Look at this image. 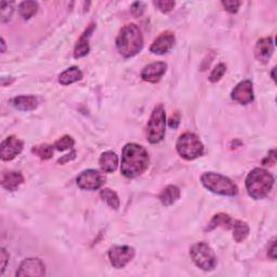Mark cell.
Masks as SVG:
<instances>
[{"mask_svg":"<svg viewBox=\"0 0 277 277\" xmlns=\"http://www.w3.org/2000/svg\"><path fill=\"white\" fill-rule=\"evenodd\" d=\"M149 153L143 146L129 143L124 147L120 171L126 178L132 179L141 176L149 167Z\"/></svg>","mask_w":277,"mask_h":277,"instance_id":"6da1fadb","label":"cell"},{"mask_svg":"<svg viewBox=\"0 0 277 277\" xmlns=\"http://www.w3.org/2000/svg\"><path fill=\"white\" fill-rule=\"evenodd\" d=\"M116 47L119 53L126 59L134 57L142 50L143 37L135 24H128L120 30L116 38Z\"/></svg>","mask_w":277,"mask_h":277,"instance_id":"7a4b0ae2","label":"cell"},{"mask_svg":"<svg viewBox=\"0 0 277 277\" xmlns=\"http://www.w3.org/2000/svg\"><path fill=\"white\" fill-rule=\"evenodd\" d=\"M274 185V177L262 168H255L246 179V188L248 194L254 199H262Z\"/></svg>","mask_w":277,"mask_h":277,"instance_id":"3957f363","label":"cell"},{"mask_svg":"<svg viewBox=\"0 0 277 277\" xmlns=\"http://www.w3.org/2000/svg\"><path fill=\"white\" fill-rule=\"evenodd\" d=\"M201 180L203 185L214 194L223 196H235L238 193L236 184H234L232 180L220 175V173L206 172L202 176Z\"/></svg>","mask_w":277,"mask_h":277,"instance_id":"277c9868","label":"cell"},{"mask_svg":"<svg viewBox=\"0 0 277 277\" xmlns=\"http://www.w3.org/2000/svg\"><path fill=\"white\" fill-rule=\"evenodd\" d=\"M166 133V113L162 104L155 106L147 123V138L150 143L156 144L162 141Z\"/></svg>","mask_w":277,"mask_h":277,"instance_id":"5b68a950","label":"cell"},{"mask_svg":"<svg viewBox=\"0 0 277 277\" xmlns=\"http://www.w3.org/2000/svg\"><path fill=\"white\" fill-rule=\"evenodd\" d=\"M177 151L184 159L194 160L204 154V145L194 133L185 132L177 141Z\"/></svg>","mask_w":277,"mask_h":277,"instance_id":"8992f818","label":"cell"},{"mask_svg":"<svg viewBox=\"0 0 277 277\" xmlns=\"http://www.w3.org/2000/svg\"><path fill=\"white\" fill-rule=\"evenodd\" d=\"M189 254L196 266L204 271H212L218 263L214 251L206 242H196L190 247Z\"/></svg>","mask_w":277,"mask_h":277,"instance_id":"52a82bcc","label":"cell"},{"mask_svg":"<svg viewBox=\"0 0 277 277\" xmlns=\"http://www.w3.org/2000/svg\"><path fill=\"white\" fill-rule=\"evenodd\" d=\"M135 251L130 246H113L108 251V258L115 268L125 267L134 258Z\"/></svg>","mask_w":277,"mask_h":277,"instance_id":"ba28073f","label":"cell"},{"mask_svg":"<svg viewBox=\"0 0 277 277\" xmlns=\"http://www.w3.org/2000/svg\"><path fill=\"white\" fill-rule=\"evenodd\" d=\"M104 183V178L97 170L89 169L82 171L77 177V185L82 189L95 190L99 189Z\"/></svg>","mask_w":277,"mask_h":277,"instance_id":"9c48e42d","label":"cell"},{"mask_svg":"<svg viewBox=\"0 0 277 277\" xmlns=\"http://www.w3.org/2000/svg\"><path fill=\"white\" fill-rule=\"evenodd\" d=\"M24 143L16 136H8L3 141L0 150H2V159L9 161L14 159L17 155L23 151Z\"/></svg>","mask_w":277,"mask_h":277,"instance_id":"30bf717a","label":"cell"},{"mask_svg":"<svg viewBox=\"0 0 277 277\" xmlns=\"http://www.w3.org/2000/svg\"><path fill=\"white\" fill-rule=\"evenodd\" d=\"M232 99L239 104H249L254 101L253 82L250 80L240 81L232 91Z\"/></svg>","mask_w":277,"mask_h":277,"instance_id":"8fae6325","label":"cell"},{"mask_svg":"<svg viewBox=\"0 0 277 277\" xmlns=\"http://www.w3.org/2000/svg\"><path fill=\"white\" fill-rule=\"evenodd\" d=\"M45 275V265L39 259H26L21 263L16 276H43Z\"/></svg>","mask_w":277,"mask_h":277,"instance_id":"7c38bea8","label":"cell"},{"mask_svg":"<svg viewBox=\"0 0 277 277\" xmlns=\"http://www.w3.org/2000/svg\"><path fill=\"white\" fill-rule=\"evenodd\" d=\"M175 35L170 32H164L154 40L150 50L155 54H164L172 49V47L175 46Z\"/></svg>","mask_w":277,"mask_h":277,"instance_id":"4fadbf2b","label":"cell"},{"mask_svg":"<svg viewBox=\"0 0 277 277\" xmlns=\"http://www.w3.org/2000/svg\"><path fill=\"white\" fill-rule=\"evenodd\" d=\"M166 71H167L166 63L155 62V63L149 64L143 68V71L141 72V77H142L143 80H145L147 82L156 84L161 79L164 73H166Z\"/></svg>","mask_w":277,"mask_h":277,"instance_id":"5bb4252c","label":"cell"},{"mask_svg":"<svg viewBox=\"0 0 277 277\" xmlns=\"http://www.w3.org/2000/svg\"><path fill=\"white\" fill-rule=\"evenodd\" d=\"M273 52H274V43L271 37L262 38L257 42L256 49H255V56L260 62L266 63L267 61L271 59Z\"/></svg>","mask_w":277,"mask_h":277,"instance_id":"9a60e30c","label":"cell"},{"mask_svg":"<svg viewBox=\"0 0 277 277\" xmlns=\"http://www.w3.org/2000/svg\"><path fill=\"white\" fill-rule=\"evenodd\" d=\"M24 183V177L21 172L8 171L5 172L2 178V185L7 190L14 192Z\"/></svg>","mask_w":277,"mask_h":277,"instance_id":"2e32d148","label":"cell"},{"mask_svg":"<svg viewBox=\"0 0 277 277\" xmlns=\"http://www.w3.org/2000/svg\"><path fill=\"white\" fill-rule=\"evenodd\" d=\"M99 162H100V166L104 172L110 173V172H114L117 169L118 164H119V159H118V156L116 155V153L112 152V151H107L101 155Z\"/></svg>","mask_w":277,"mask_h":277,"instance_id":"e0dca14e","label":"cell"},{"mask_svg":"<svg viewBox=\"0 0 277 277\" xmlns=\"http://www.w3.org/2000/svg\"><path fill=\"white\" fill-rule=\"evenodd\" d=\"M13 106L23 112H30L37 108L38 101L34 95H20L12 100Z\"/></svg>","mask_w":277,"mask_h":277,"instance_id":"ac0fdd59","label":"cell"},{"mask_svg":"<svg viewBox=\"0 0 277 277\" xmlns=\"http://www.w3.org/2000/svg\"><path fill=\"white\" fill-rule=\"evenodd\" d=\"M180 188L176 185H168L164 187L159 194V201L163 206H170L175 204L180 198Z\"/></svg>","mask_w":277,"mask_h":277,"instance_id":"d6986e66","label":"cell"},{"mask_svg":"<svg viewBox=\"0 0 277 277\" xmlns=\"http://www.w3.org/2000/svg\"><path fill=\"white\" fill-rule=\"evenodd\" d=\"M82 78V72L77 66H72L67 68L66 71H64L62 74L59 77V81L61 85L67 86L74 84L78 80H80Z\"/></svg>","mask_w":277,"mask_h":277,"instance_id":"ffe728a7","label":"cell"},{"mask_svg":"<svg viewBox=\"0 0 277 277\" xmlns=\"http://www.w3.org/2000/svg\"><path fill=\"white\" fill-rule=\"evenodd\" d=\"M92 30H93V25H91V27L82 35L79 40H78L77 45L75 47V50H74L75 59H80V58H84L88 54V52L90 50L88 38L90 36V34L92 33Z\"/></svg>","mask_w":277,"mask_h":277,"instance_id":"44dd1931","label":"cell"},{"mask_svg":"<svg viewBox=\"0 0 277 277\" xmlns=\"http://www.w3.org/2000/svg\"><path fill=\"white\" fill-rule=\"evenodd\" d=\"M233 223H234V221L232 220V218L229 214L218 213V214H215L213 218L211 219L210 223L208 224L206 231H212L215 228H219V227L230 229V228L233 227Z\"/></svg>","mask_w":277,"mask_h":277,"instance_id":"7402d4cb","label":"cell"},{"mask_svg":"<svg viewBox=\"0 0 277 277\" xmlns=\"http://www.w3.org/2000/svg\"><path fill=\"white\" fill-rule=\"evenodd\" d=\"M233 237L237 242H241L245 240L249 235V227L244 221H234L233 223Z\"/></svg>","mask_w":277,"mask_h":277,"instance_id":"603a6c76","label":"cell"},{"mask_svg":"<svg viewBox=\"0 0 277 277\" xmlns=\"http://www.w3.org/2000/svg\"><path fill=\"white\" fill-rule=\"evenodd\" d=\"M38 4L35 2H24L19 6L20 15L25 20L31 19L32 16L37 13Z\"/></svg>","mask_w":277,"mask_h":277,"instance_id":"cb8c5ba5","label":"cell"},{"mask_svg":"<svg viewBox=\"0 0 277 277\" xmlns=\"http://www.w3.org/2000/svg\"><path fill=\"white\" fill-rule=\"evenodd\" d=\"M100 195H101L103 201H105L106 204L110 208H113V209H118L120 202H119L118 195L114 192V190L110 189V188H103L101 190Z\"/></svg>","mask_w":277,"mask_h":277,"instance_id":"d4e9b609","label":"cell"},{"mask_svg":"<svg viewBox=\"0 0 277 277\" xmlns=\"http://www.w3.org/2000/svg\"><path fill=\"white\" fill-rule=\"evenodd\" d=\"M53 147L54 146H51L48 144H40L37 146H34L32 151L35 155H37L39 158L43 160H48L53 156Z\"/></svg>","mask_w":277,"mask_h":277,"instance_id":"484cf974","label":"cell"},{"mask_svg":"<svg viewBox=\"0 0 277 277\" xmlns=\"http://www.w3.org/2000/svg\"><path fill=\"white\" fill-rule=\"evenodd\" d=\"M75 144V141H74V138L72 136H69V135H64L62 136L61 138H59V140L54 143V147L58 150V151H61V152H63L65 150H71L73 149V146Z\"/></svg>","mask_w":277,"mask_h":277,"instance_id":"4316f807","label":"cell"},{"mask_svg":"<svg viewBox=\"0 0 277 277\" xmlns=\"http://www.w3.org/2000/svg\"><path fill=\"white\" fill-rule=\"evenodd\" d=\"M13 13V4L12 3H7V2H2V5H0V15H2V22H8L11 19Z\"/></svg>","mask_w":277,"mask_h":277,"instance_id":"83f0119b","label":"cell"},{"mask_svg":"<svg viewBox=\"0 0 277 277\" xmlns=\"http://www.w3.org/2000/svg\"><path fill=\"white\" fill-rule=\"evenodd\" d=\"M225 72H227V66H225V64H223V63L218 64L212 69V72L209 76V80L211 82L219 81L223 77V75L225 74Z\"/></svg>","mask_w":277,"mask_h":277,"instance_id":"f1b7e54d","label":"cell"},{"mask_svg":"<svg viewBox=\"0 0 277 277\" xmlns=\"http://www.w3.org/2000/svg\"><path fill=\"white\" fill-rule=\"evenodd\" d=\"M154 6L158 9L162 13H168L172 11V9L175 8L176 3L171 2V0H162V2H154Z\"/></svg>","mask_w":277,"mask_h":277,"instance_id":"f546056e","label":"cell"},{"mask_svg":"<svg viewBox=\"0 0 277 277\" xmlns=\"http://www.w3.org/2000/svg\"><path fill=\"white\" fill-rule=\"evenodd\" d=\"M241 3L237 2V0H225V2H222V6L225 8V10L229 11L230 13H236Z\"/></svg>","mask_w":277,"mask_h":277,"instance_id":"4dcf8cb0","label":"cell"},{"mask_svg":"<svg viewBox=\"0 0 277 277\" xmlns=\"http://www.w3.org/2000/svg\"><path fill=\"white\" fill-rule=\"evenodd\" d=\"M144 10H145V5L141 2H136L131 6V12L136 17L141 16L143 14Z\"/></svg>","mask_w":277,"mask_h":277,"instance_id":"1f68e13d","label":"cell"},{"mask_svg":"<svg viewBox=\"0 0 277 277\" xmlns=\"http://www.w3.org/2000/svg\"><path fill=\"white\" fill-rule=\"evenodd\" d=\"M8 260H9V255L7 254L6 249L2 248V249H0V267H2V274L5 272V268H6L7 263H8Z\"/></svg>","mask_w":277,"mask_h":277,"instance_id":"d6a6232c","label":"cell"},{"mask_svg":"<svg viewBox=\"0 0 277 277\" xmlns=\"http://www.w3.org/2000/svg\"><path fill=\"white\" fill-rule=\"evenodd\" d=\"M180 124V114L179 113H177V114L175 116H172L169 120V127L170 128H173V129H177L178 126Z\"/></svg>","mask_w":277,"mask_h":277,"instance_id":"836d02e7","label":"cell"},{"mask_svg":"<svg viewBox=\"0 0 277 277\" xmlns=\"http://www.w3.org/2000/svg\"><path fill=\"white\" fill-rule=\"evenodd\" d=\"M275 160H276V156H275V151L272 150L271 153L268 154V157L266 159L263 160V163L264 164H270V166H273V164L275 163Z\"/></svg>","mask_w":277,"mask_h":277,"instance_id":"e575fe53","label":"cell"},{"mask_svg":"<svg viewBox=\"0 0 277 277\" xmlns=\"http://www.w3.org/2000/svg\"><path fill=\"white\" fill-rule=\"evenodd\" d=\"M75 157H76V152H75V151H72L71 154H69V155H65L63 158L59 159L58 162H59V163H65V162H67V161L73 160Z\"/></svg>","mask_w":277,"mask_h":277,"instance_id":"d590c367","label":"cell"},{"mask_svg":"<svg viewBox=\"0 0 277 277\" xmlns=\"http://www.w3.org/2000/svg\"><path fill=\"white\" fill-rule=\"evenodd\" d=\"M268 256H270L272 259L276 258V245H275V240L272 241V246L268 250Z\"/></svg>","mask_w":277,"mask_h":277,"instance_id":"8d00e7d4","label":"cell"},{"mask_svg":"<svg viewBox=\"0 0 277 277\" xmlns=\"http://www.w3.org/2000/svg\"><path fill=\"white\" fill-rule=\"evenodd\" d=\"M2 46H3L2 52H3V53H4V52L6 51V43H5V40H4V38H2Z\"/></svg>","mask_w":277,"mask_h":277,"instance_id":"74e56055","label":"cell"}]
</instances>
